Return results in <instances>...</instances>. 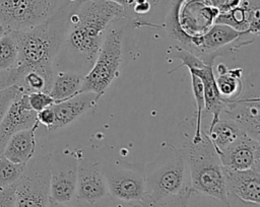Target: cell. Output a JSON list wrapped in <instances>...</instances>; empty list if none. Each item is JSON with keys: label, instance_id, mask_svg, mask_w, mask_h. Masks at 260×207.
<instances>
[{"label": "cell", "instance_id": "6da1fadb", "mask_svg": "<svg viewBox=\"0 0 260 207\" xmlns=\"http://www.w3.org/2000/svg\"><path fill=\"white\" fill-rule=\"evenodd\" d=\"M119 17H125L124 9L111 1L75 0L68 18L63 45L58 54L68 59L66 63L69 67L66 71H75L83 75L89 71L109 25Z\"/></svg>", "mask_w": 260, "mask_h": 207}, {"label": "cell", "instance_id": "7a4b0ae2", "mask_svg": "<svg viewBox=\"0 0 260 207\" xmlns=\"http://www.w3.org/2000/svg\"><path fill=\"white\" fill-rule=\"evenodd\" d=\"M74 4L75 0H67L45 22L27 30L13 31L18 45L16 67L21 78L25 72L37 70L54 79L55 60L63 45Z\"/></svg>", "mask_w": 260, "mask_h": 207}, {"label": "cell", "instance_id": "3957f363", "mask_svg": "<svg viewBox=\"0 0 260 207\" xmlns=\"http://www.w3.org/2000/svg\"><path fill=\"white\" fill-rule=\"evenodd\" d=\"M189 184L195 194L203 195L233 207L226 191L223 166L209 138L202 132V138L197 143L190 142L183 148Z\"/></svg>", "mask_w": 260, "mask_h": 207}, {"label": "cell", "instance_id": "277c9868", "mask_svg": "<svg viewBox=\"0 0 260 207\" xmlns=\"http://www.w3.org/2000/svg\"><path fill=\"white\" fill-rule=\"evenodd\" d=\"M143 174L145 182L144 207L179 194L190 185L187 182L184 151L172 144L161 146L156 158L146 166Z\"/></svg>", "mask_w": 260, "mask_h": 207}, {"label": "cell", "instance_id": "5b68a950", "mask_svg": "<svg viewBox=\"0 0 260 207\" xmlns=\"http://www.w3.org/2000/svg\"><path fill=\"white\" fill-rule=\"evenodd\" d=\"M218 14L208 0H173L165 16V26L185 49L215 23Z\"/></svg>", "mask_w": 260, "mask_h": 207}, {"label": "cell", "instance_id": "8992f818", "mask_svg": "<svg viewBox=\"0 0 260 207\" xmlns=\"http://www.w3.org/2000/svg\"><path fill=\"white\" fill-rule=\"evenodd\" d=\"M129 21L126 17H119L109 25L98 56L83 77L80 93L93 92L103 96L116 78L122 62L124 29Z\"/></svg>", "mask_w": 260, "mask_h": 207}, {"label": "cell", "instance_id": "52a82bcc", "mask_svg": "<svg viewBox=\"0 0 260 207\" xmlns=\"http://www.w3.org/2000/svg\"><path fill=\"white\" fill-rule=\"evenodd\" d=\"M50 176V154L35 155L14 184V207H48Z\"/></svg>", "mask_w": 260, "mask_h": 207}, {"label": "cell", "instance_id": "ba28073f", "mask_svg": "<svg viewBox=\"0 0 260 207\" xmlns=\"http://www.w3.org/2000/svg\"><path fill=\"white\" fill-rule=\"evenodd\" d=\"M67 0H0V24L6 30L30 29L49 19Z\"/></svg>", "mask_w": 260, "mask_h": 207}, {"label": "cell", "instance_id": "9c48e42d", "mask_svg": "<svg viewBox=\"0 0 260 207\" xmlns=\"http://www.w3.org/2000/svg\"><path fill=\"white\" fill-rule=\"evenodd\" d=\"M102 168L111 199L143 206L145 199L143 172L119 164H102Z\"/></svg>", "mask_w": 260, "mask_h": 207}, {"label": "cell", "instance_id": "30bf717a", "mask_svg": "<svg viewBox=\"0 0 260 207\" xmlns=\"http://www.w3.org/2000/svg\"><path fill=\"white\" fill-rule=\"evenodd\" d=\"M176 49L177 54L175 57L182 61V63L178 65L176 69L185 66L188 68L189 72L197 75L202 82L205 102L204 110L212 115L211 123L209 125V127H211L219 119V116L226 104L218 92L215 83V75L213 72V64L204 63L201 59L182 47L176 46Z\"/></svg>", "mask_w": 260, "mask_h": 207}, {"label": "cell", "instance_id": "8fae6325", "mask_svg": "<svg viewBox=\"0 0 260 207\" xmlns=\"http://www.w3.org/2000/svg\"><path fill=\"white\" fill-rule=\"evenodd\" d=\"M108 196L102 164L87 157L79 159L77 161L75 201L92 205Z\"/></svg>", "mask_w": 260, "mask_h": 207}, {"label": "cell", "instance_id": "7c38bea8", "mask_svg": "<svg viewBox=\"0 0 260 207\" xmlns=\"http://www.w3.org/2000/svg\"><path fill=\"white\" fill-rule=\"evenodd\" d=\"M219 117L234 121L247 135L260 140V96L257 92H243L238 98L226 101Z\"/></svg>", "mask_w": 260, "mask_h": 207}, {"label": "cell", "instance_id": "4fadbf2b", "mask_svg": "<svg viewBox=\"0 0 260 207\" xmlns=\"http://www.w3.org/2000/svg\"><path fill=\"white\" fill-rule=\"evenodd\" d=\"M219 158L223 167L233 170L260 167V142L244 133L219 154Z\"/></svg>", "mask_w": 260, "mask_h": 207}, {"label": "cell", "instance_id": "5bb4252c", "mask_svg": "<svg viewBox=\"0 0 260 207\" xmlns=\"http://www.w3.org/2000/svg\"><path fill=\"white\" fill-rule=\"evenodd\" d=\"M229 196L241 202L260 205V167L233 170L223 167Z\"/></svg>", "mask_w": 260, "mask_h": 207}, {"label": "cell", "instance_id": "9a60e30c", "mask_svg": "<svg viewBox=\"0 0 260 207\" xmlns=\"http://www.w3.org/2000/svg\"><path fill=\"white\" fill-rule=\"evenodd\" d=\"M37 122V113L28 105L27 92H22L11 104L0 123V154L13 134L31 128Z\"/></svg>", "mask_w": 260, "mask_h": 207}, {"label": "cell", "instance_id": "2e32d148", "mask_svg": "<svg viewBox=\"0 0 260 207\" xmlns=\"http://www.w3.org/2000/svg\"><path fill=\"white\" fill-rule=\"evenodd\" d=\"M51 160V157H50ZM77 162L67 161L66 164H56L51 160L50 197L51 200L72 204L75 202Z\"/></svg>", "mask_w": 260, "mask_h": 207}, {"label": "cell", "instance_id": "e0dca14e", "mask_svg": "<svg viewBox=\"0 0 260 207\" xmlns=\"http://www.w3.org/2000/svg\"><path fill=\"white\" fill-rule=\"evenodd\" d=\"M100 97V95L93 92H81L68 99L54 104L52 108L55 113V122L47 131L53 132L70 125L94 108Z\"/></svg>", "mask_w": 260, "mask_h": 207}, {"label": "cell", "instance_id": "ac0fdd59", "mask_svg": "<svg viewBox=\"0 0 260 207\" xmlns=\"http://www.w3.org/2000/svg\"><path fill=\"white\" fill-rule=\"evenodd\" d=\"M39 126L40 124L37 122L31 128L13 134L8 139L2 154L14 163H27L36 153Z\"/></svg>", "mask_w": 260, "mask_h": 207}, {"label": "cell", "instance_id": "d6986e66", "mask_svg": "<svg viewBox=\"0 0 260 207\" xmlns=\"http://www.w3.org/2000/svg\"><path fill=\"white\" fill-rule=\"evenodd\" d=\"M215 83L220 96L225 100L238 98L244 92L243 69L240 67L228 68L223 63L217 64Z\"/></svg>", "mask_w": 260, "mask_h": 207}, {"label": "cell", "instance_id": "ffe728a7", "mask_svg": "<svg viewBox=\"0 0 260 207\" xmlns=\"http://www.w3.org/2000/svg\"><path fill=\"white\" fill-rule=\"evenodd\" d=\"M245 132L234 121L219 117V119L205 132L218 155L232 145Z\"/></svg>", "mask_w": 260, "mask_h": 207}, {"label": "cell", "instance_id": "44dd1931", "mask_svg": "<svg viewBox=\"0 0 260 207\" xmlns=\"http://www.w3.org/2000/svg\"><path fill=\"white\" fill-rule=\"evenodd\" d=\"M84 75L75 71L61 70L55 72V76L49 91V94L54 98L55 104L68 99L78 93L82 85Z\"/></svg>", "mask_w": 260, "mask_h": 207}, {"label": "cell", "instance_id": "7402d4cb", "mask_svg": "<svg viewBox=\"0 0 260 207\" xmlns=\"http://www.w3.org/2000/svg\"><path fill=\"white\" fill-rule=\"evenodd\" d=\"M18 45L13 31L6 30L0 37V71L17 66Z\"/></svg>", "mask_w": 260, "mask_h": 207}, {"label": "cell", "instance_id": "603a6c76", "mask_svg": "<svg viewBox=\"0 0 260 207\" xmlns=\"http://www.w3.org/2000/svg\"><path fill=\"white\" fill-rule=\"evenodd\" d=\"M191 76V86L193 91V96L196 105V117H195V132L194 136L191 140L192 143H197L202 138V120H203V112H204V94H203V85L200 78L194 73L190 72Z\"/></svg>", "mask_w": 260, "mask_h": 207}, {"label": "cell", "instance_id": "cb8c5ba5", "mask_svg": "<svg viewBox=\"0 0 260 207\" xmlns=\"http://www.w3.org/2000/svg\"><path fill=\"white\" fill-rule=\"evenodd\" d=\"M53 79L49 78L45 74L37 70H29L24 73L21 78L19 85H21L25 92H34V91H50Z\"/></svg>", "mask_w": 260, "mask_h": 207}, {"label": "cell", "instance_id": "d4e9b609", "mask_svg": "<svg viewBox=\"0 0 260 207\" xmlns=\"http://www.w3.org/2000/svg\"><path fill=\"white\" fill-rule=\"evenodd\" d=\"M26 163H14L0 154V187L14 185L23 174Z\"/></svg>", "mask_w": 260, "mask_h": 207}, {"label": "cell", "instance_id": "484cf974", "mask_svg": "<svg viewBox=\"0 0 260 207\" xmlns=\"http://www.w3.org/2000/svg\"><path fill=\"white\" fill-rule=\"evenodd\" d=\"M193 193L190 185H188L179 194L162 199L148 207H189V201Z\"/></svg>", "mask_w": 260, "mask_h": 207}, {"label": "cell", "instance_id": "4316f807", "mask_svg": "<svg viewBox=\"0 0 260 207\" xmlns=\"http://www.w3.org/2000/svg\"><path fill=\"white\" fill-rule=\"evenodd\" d=\"M25 92L24 88L19 84H14L0 90V123L4 118L11 104L22 93Z\"/></svg>", "mask_w": 260, "mask_h": 207}, {"label": "cell", "instance_id": "83f0119b", "mask_svg": "<svg viewBox=\"0 0 260 207\" xmlns=\"http://www.w3.org/2000/svg\"><path fill=\"white\" fill-rule=\"evenodd\" d=\"M27 100L29 107L36 112H40L48 107H51L55 104L54 98L44 91H34L27 93Z\"/></svg>", "mask_w": 260, "mask_h": 207}, {"label": "cell", "instance_id": "f1b7e54d", "mask_svg": "<svg viewBox=\"0 0 260 207\" xmlns=\"http://www.w3.org/2000/svg\"><path fill=\"white\" fill-rule=\"evenodd\" d=\"M20 80L21 74L17 67H14L9 70L0 71V90L14 84H19Z\"/></svg>", "mask_w": 260, "mask_h": 207}, {"label": "cell", "instance_id": "f546056e", "mask_svg": "<svg viewBox=\"0 0 260 207\" xmlns=\"http://www.w3.org/2000/svg\"><path fill=\"white\" fill-rule=\"evenodd\" d=\"M37 121L48 130L55 122V113L52 106L37 113Z\"/></svg>", "mask_w": 260, "mask_h": 207}, {"label": "cell", "instance_id": "4dcf8cb0", "mask_svg": "<svg viewBox=\"0 0 260 207\" xmlns=\"http://www.w3.org/2000/svg\"><path fill=\"white\" fill-rule=\"evenodd\" d=\"M0 207H14V185L0 187Z\"/></svg>", "mask_w": 260, "mask_h": 207}, {"label": "cell", "instance_id": "1f68e13d", "mask_svg": "<svg viewBox=\"0 0 260 207\" xmlns=\"http://www.w3.org/2000/svg\"><path fill=\"white\" fill-rule=\"evenodd\" d=\"M208 1L219 11V13H222L238 7L245 0H208Z\"/></svg>", "mask_w": 260, "mask_h": 207}, {"label": "cell", "instance_id": "d6a6232c", "mask_svg": "<svg viewBox=\"0 0 260 207\" xmlns=\"http://www.w3.org/2000/svg\"><path fill=\"white\" fill-rule=\"evenodd\" d=\"M90 207H144L142 205H134V204H128L123 203L120 201H116L111 199L109 196L98 201L96 203L90 205Z\"/></svg>", "mask_w": 260, "mask_h": 207}, {"label": "cell", "instance_id": "836d02e7", "mask_svg": "<svg viewBox=\"0 0 260 207\" xmlns=\"http://www.w3.org/2000/svg\"><path fill=\"white\" fill-rule=\"evenodd\" d=\"M150 6V14L154 13L155 11H165L167 14L173 0H145Z\"/></svg>", "mask_w": 260, "mask_h": 207}, {"label": "cell", "instance_id": "e575fe53", "mask_svg": "<svg viewBox=\"0 0 260 207\" xmlns=\"http://www.w3.org/2000/svg\"><path fill=\"white\" fill-rule=\"evenodd\" d=\"M48 207H90V205L82 202H77V201H75L72 204H62V203H58L53 200H50V204Z\"/></svg>", "mask_w": 260, "mask_h": 207}, {"label": "cell", "instance_id": "d590c367", "mask_svg": "<svg viewBox=\"0 0 260 207\" xmlns=\"http://www.w3.org/2000/svg\"><path fill=\"white\" fill-rule=\"evenodd\" d=\"M108 1H111L119 6H121L123 9H124V12H125V17L127 18V15H128V12H129V9L133 3L134 0H108Z\"/></svg>", "mask_w": 260, "mask_h": 207}, {"label": "cell", "instance_id": "8d00e7d4", "mask_svg": "<svg viewBox=\"0 0 260 207\" xmlns=\"http://www.w3.org/2000/svg\"><path fill=\"white\" fill-rule=\"evenodd\" d=\"M5 31H6L5 27H4L3 25H1V24H0V37H1V36H2V34L5 32Z\"/></svg>", "mask_w": 260, "mask_h": 207}, {"label": "cell", "instance_id": "74e56055", "mask_svg": "<svg viewBox=\"0 0 260 207\" xmlns=\"http://www.w3.org/2000/svg\"><path fill=\"white\" fill-rule=\"evenodd\" d=\"M211 207H225L222 203H221V205H219V206H216V205H213V206H211Z\"/></svg>", "mask_w": 260, "mask_h": 207}]
</instances>
